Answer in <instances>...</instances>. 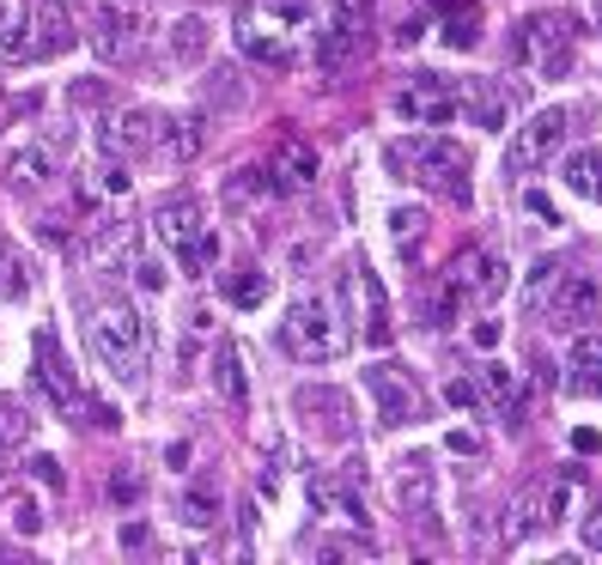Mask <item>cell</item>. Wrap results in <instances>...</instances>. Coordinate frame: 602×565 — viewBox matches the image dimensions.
<instances>
[{"instance_id": "cell-1", "label": "cell", "mask_w": 602, "mask_h": 565, "mask_svg": "<svg viewBox=\"0 0 602 565\" xmlns=\"http://www.w3.org/2000/svg\"><path fill=\"white\" fill-rule=\"evenodd\" d=\"M86 341H92V359L123 383L146 377V347H153V329L135 305H98L86 322Z\"/></svg>"}, {"instance_id": "cell-2", "label": "cell", "mask_w": 602, "mask_h": 565, "mask_svg": "<svg viewBox=\"0 0 602 565\" xmlns=\"http://www.w3.org/2000/svg\"><path fill=\"white\" fill-rule=\"evenodd\" d=\"M79 43L74 31V13L62 0H31V13L18 25H0V67H37V62H55Z\"/></svg>"}, {"instance_id": "cell-3", "label": "cell", "mask_w": 602, "mask_h": 565, "mask_svg": "<svg viewBox=\"0 0 602 565\" xmlns=\"http://www.w3.org/2000/svg\"><path fill=\"white\" fill-rule=\"evenodd\" d=\"M280 347L293 359H305V365H329V359H341L354 347V329L341 322L335 298H298L286 310V322H280Z\"/></svg>"}, {"instance_id": "cell-4", "label": "cell", "mask_w": 602, "mask_h": 565, "mask_svg": "<svg viewBox=\"0 0 602 565\" xmlns=\"http://www.w3.org/2000/svg\"><path fill=\"white\" fill-rule=\"evenodd\" d=\"M389 165H401L414 183L438 189V195H450V201H469V153L450 134H433V128H426V134L396 140V146H389Z\"/></svg>"}, {"instance_id": "cell-5", "label": "cell", "mask_w": 602, "mask_h": 565, "mask_svg": "<svg viewBox=\"0 0 602 565\" xmlns=\"http://www.w3.org/2000/svg\"><path fill=\"white\" fill-rule=\"evenodd\" d=\"M74 146H79V128L74 123H55V128H37L25 146H18L13 158H7V189H43V183H55L67 170V158H74Z\"/></svg>"}, {"instance_id": "cell-6", "label": "cell", "mask_w": 602, "mask_h": 565, "mask_svg": "<svg viewBox=\"0 0 602 565\" xmlns=\"http://www.w3.org/2000/svg\"><path fill=\"white\" fill-rule=\"evenodd\" d=\"M572 43H578V25H572L566 13H529V18H517L511 55H517V62H536L548 79H560L572 67Z\"/></svg>"}, {"instance_id": "cell-7", "label": "cell", "mask_w": 602, "mask_h": 565, "mask_svg": "<svg viewBox=\"0 0 602 565\" xmlns=\"http://www.w3.org/2000/svg\"><path fill=\"white\" fill-rule=\"evenodd\" d=\"M371 18H377V7H371V0H335L329 25L317 31V67H323V74H341V67L366 49Z\"/></svg>"}, {"instance_id": "cell-8", "label": "cell", "mask_w": 602, "mask_h": 565, "mask_svg": "<svg viewBox=\"0 0 602 565\" xmlns=\"http://www.w3.org/2000/svg\"><path fill=\"white\" fill-rule=\"evenodd\" d=\"M146 31H153V18H146L140 0H98V37L92 43L104 49L110 62H135Z\"/></svg>"}, {"instance_id": "cell-9", "label": "cell", "mask_w": 602, "mask_h": 565, "mask_svg": "<svg viewBox=\"0 0 602 565\" xmlns=\"http://www.w3.org/2000/svg\"><path fill=\"white\" fill-rule=\"evenodd\" d=\"M396 110L408 116V123H420V128H445L450 116L463 110V86H450L445 74H414L408 86H401Z\"/></svg>"}, {"instance_id": "cell-10", "label": "cell", "mask_w": 602, "mask_h": 565, "mask_svg": "<svg viewBox=\"0 0 602 565\" xmlns=\"http://www.w3.org/2000/svg\"><path fill=\"white\" fill-rule=\"evenodd\" d=\"M566 146V110H536L517 134H511V146H505V165L524 177V170H541L548 158Z\"/></svg>"}, {"instance_id": "cell-11", "label": "cell", "mask_w": 602, "mask_h": 565, "mask_svg": "<svg viewBox=\"0 0 602 565\" xmlns=\"http://www.w3.org/2000/svg\"><path fill=\"white\" fill-rule=\"evenodd\" d=\"M207 231H214V226H207V207H201V195H170V201H158V207H153V237H158V244H165L177 261H183L189 249L207 237Z\"/></svg>"}, {"instance_id": "cell-12", "label": "cell", "mask_w": 602, "mask_h": 565, "mask_svg": "<svg viewBox=\"0 0 602 565\" xmlns=\"http://www.w3.org/2000/svg\"><path fill=\"white\" fill-rule=\"evenodd\" d=\"M445 280L463 292L469 305H494L499 292H505L511 268H505V256H499V249H463V256H450Z\"/></svg>"}, {"instance_id": "cell-13", "label": "cell", "mask_w": 602, "mask_h": 565, "mask_svg": "<svg viewBox=\"0 0 602 565\" xmlns=\"http://www.w3.org/2000/svg\"><path fill=\"white\" fill-rule=\"evenodd\" d=\"M366 389H371V401H377V426H408L420 413V383H414V371H401V365H371L366 371Z\"/></svg>"}, {"instance_id": "cell-14", "label": "cell", "mask_w": 602, "mask_h": 565, "mask_svg": "<svg viewBox=\"0 0 602 565\" xmlns=\"http://www.w3.org/2000/svg\"><path fill=\"white\" fill-rule=\"evenodd\" d=\"M104 153L110 158H153L158 153V110H116V116H104Z\"/></svg>"}, {"instance_id": "cell-15", "label": "cell", "mask_w": 602, "mask_h": 565, "mask_svg": "<svg viewBox=\"0 0 602 565\" xmlns=\"http://www.w3.org/2000/svg\"><path fill=\"white\" fill-rule=\"evenodd\" d=\"M602 317V286L590 274H560L554 280V292H548V322L554 329H585V322H597Z\"/></svg>"}, {"instance_id": "cell-16", "label": "cell", "mask_w": 602, "mask_h": 565, "mask_svg": "<svg viewBox=\"0 0 602 565\" xmlns=\"http://www.w3.org/2000/svg\"><path fill=\"white\" fill-rule=\"evenodd\" d=\"M341 286H347L359 305H366V317H359V335H366V347H389V341H396V322H389V298H384V286H377V274H371L366 261H354Z\"/></svg>"}, {"instance_id": "cell-17", "label": "cell", "mask_w": 602, "mask_h": 565, "mask_svg": "<svg viewBox=\"0 0 602 565\" xmlns=\"http://www.w3.org/2000/svg\"><path fill=\"white\" fill-rule=\"evenodd\" d=\"M37 383L49 389V401L55 408H79V377H74V365L62 359V341H55V329H37Z\"/></svg>"}, {"instance_id": "cell-18", "label": "cell", "mask_w": 602, "mask_h": 565, "mask_svg": "<svg viewBox=\"0 0 602 565\" xmlns=\"http://www.w3.org/2000/svg\"><path fill=\"white\" fill-rule=\"evenodd\" d=\"M293 408L305 413V420H317L323 438H347V432H354V401L341 396V389H329V383H305L293 396Z\"/></svg>"}, {"instance_id": "cell-19", "label": "cell", "mask_w": 602, "mask_h": 565, "mask_svg": "<svg viewBox=\"0 0 602 565\" xmlns=\"http://www.w3.org/2000/svg\"><path fill=\"white\" fill-rule=\"evenodd\" d=\"M566 396L602 401V335L597 329H578L566 347Z\"/></svg>"}, {"instance_id": "cell-20", "label": "cell", "mask_w": 602, "mask_h": 565, "mask_svg": "<svg viewBox=\"0 0 602 565\" xmlns=\"http://www.w3.org/2000/svg\"><path fill=\"white\" fill-rule=\"evenodd\" d=\"M268 170H274L280 195H305V189L317 183V146H310L305 134H286L274 146V158H268Z\"/></svg>"}, {"instance_id": "cell-21", "label": "cell", "mask_w": 602, "mask_h": 565, "mask_svg": "<svg viewBox=\"0 0 602 565\" xmlns=\"http://www.w3.org/2000/svg\"><path fill=\"white\" fill-rule=\"evenodd\" d=\"M214 389L226 396L232 413H249V359L238 341H219L214 347Z\"/></svg>"}, {"instance_id": "cell-22", "label": "cell", "mask_w": 602, "mask_h": 565, "mask_svg": "<svg viewBox=\"0 0 602 565\" xmlns=\"http://www.w3.org/2000/svg\"><path fill=\"white\" fill-rule=\"evenodd\" d=\"M201 146H207V123L201 116H158V153L165 165H189V158H201Z\"/></svg>"}, {"instance_id": "cell-23", "label": "cell", "mask_w": 602, "mask_h": 565, "mask_svg": "<svg viewBox=\"0 0 602 565\" xmlns=\"http://www.w3.org/2000/svg\"><path fill=\"white\" fill-rule=\"evenodd\" d=\"M238 49H244L256 67H268V74H293L298 67V55H293V43L280 31H262V25H249V18H238Z\"/></svg>"}, {"instance_id": "cell-24", "label": "cell", "mask_w": 602, "mask_h": 565, "mask_svg": "<svg viewBox=\"0 0 602 565\" xmlns=\"http://www.w3.org/2000/svg\"><path fill=\"white\" fill-rule=\"evenodd\" d=\"M433 462L426 457H408L401 462V474H396V504L408 511V517H420V523H433Z\"/></svg>"}, {"instance_id": "cell-25", "label": "cell", "mask_w": 602, "mask_h": 565, "mask_svg": "<svg viewBox=\"0 0 602 565\" xmlns=\"http://www.w3.org/2000/svg\"><path fill=\"white\" fill-rule=\"evenodd\" d=\"M86 268H128V256H135V226H123V219H110V226H98L92 237H86Z\"/></svg>"}, {"instance_id": "cell-26", "label": "cell", "mask_w": 602, "mask_h": 565, "mask_svg": "<svg viewBox=\"0 0 602 565\" xmlns=\"http://www.w3.org/2000/svg\"><path fill=\"white\" fill-rule=\"evenodd\" d=\"M463 110L475 116L481 128H505L511 123V92L499 79H469L463 86Z\"/></svg>"}, {"instance_id": "cell-27", "label": "cell", "mask_w": 602, "mask_h": 565, "mask_svg": "<svg viewBox=\"0 0 602 565\" xmlns=\"http://www.w3.org/2000/svg\"><path fill=\"white\" fill-rule=\"evenodd\" d=\"M475 383H481V396H487V401H494V408L511 420V426H517V413H524V389H517V377H511V365H499V359H487Z\"/></svg>"}, {"instance_id": "cell-28", "label": "cell", "mask_w": 602, "mask_h": 565, "mask_svg": "<svg viewBox=\"0 0 602 565\" xmlns=\"http://www.w3.org/2000/svg\"><path fill=\"white\" fill-rule=\"evenodd\" d=\"M560 177H566L572 195H585V201H597V207H602V146H578V153H566Z\"/></svg>"}, {"instance_id": "cell-29", "label": "cell", "mask_w": 602, "mask_h": 565, "mask_svg": "<svg viewBox=\"0 0 602 565\" xmlns=\"http://www.w3.org/2000/svg\"><path fill=\"white\" fill-rule=\"evenodd\" d=\"M207 43H214V25L207 18H177L170 25V62H183V67H195V62H207Z\"/></svg>"}, {"instance_id": "cell-30", "label": "cell", "mask_w": 602, "mask_h": 565, "mask_svg": "<svg viewBox=\"0 0 602 565\" xmlns=\"http://www.w3.org/2000/svg\"><path fill=\"white\" fill-rule=\"evenodd\" d=\"M31 438H37L31 408H25V401H13V396H0V457H18Z\"/></svg>"}, {"instance_id": "cell-31", "label": "cell", "mask_w": 602, "mask_h": 565, "mask_svg": "<svg viewBox=\"0 0 602 565\" xmlns=\"http://www.w3.org/2000/svg\"><path fill=\"white\" fill-rule=\"evenodd\" d=\"M445 7V43L450 49H475L481 43V7L475 0H438Z\"/></svg>"}, {"instance_id": "cell-32", "label": "cell", "mask_w": 602, "mask_h": 565, "mask_svg": "<svg viewBox=\"0 0 602 565\" xmlns=\"http://www.w3.org/2000/svg\"><path fill=\"white\" fill-rule=\"evenodd\" d=\"M177 517H183L189 529H214L219 523V487L214 480H195V487L183 492V504H177Z\"/></svg>"}, {"instance_id": "cell-33", "label": "cell", "mask_w": 602, "mask_h": 565, "mask_svg": "<svg viewBox=\"0 0 602 565\" xmlns=\"http://www.w3.org/2000/svg\"><path fill=\"white\" fill-rule=\"evenodd\" d=\"M226 298H232L238 310H256L268 298V274L262 268H238V274H226Z\"/></svg>"}, {"instance_id": "cell-34", "label": "cell", "mask_w": 602, "mask_h": 565, "mask_svg": "<svg viewBox=\"0 0 602 565\" xmlns=\"http://www.w3.org/2000/svg\"><path fill=\"white\" fill-rule=\"evenodd\" d=\"M426 226H433V219H426V207H396V214H389V231H396L401 256H414V249H420Z\"/></svg>"}, {"instance_id": "cell-35", "label": "cell", "mask_w": 602, "mask_h": 565, "mask_svg": "<svg viewBox=\"0 0 602 565\" xmlns=\"http://www.w3.org/2000/svg\"><path fill=\"white\" fill-rule=\"evenodd\" d=\"M25 298V268H18V249L0 237V305H18Z\"/></svg>"}, {"instance_id": "cell-36", "label": "cell", "mask_w": 602, "mask_h": 565, "mask_svg": "<svg viewBox=\"0 0 602 565\" xmlns=\"http://www.w3.org/2000/svg\"><path fill=\"white\" fill-rule=\"evenodd\" d=\"M445 401L457 413H475V408H487V396H481V383H469V377H450L445 383Z\"/></svg>"}, {"instance_id": "cell-37", "label": "cell", "mask_w": 602, "mask_h": 565, "mask_svg": "<svg viewBox=\"0 0 602 565\" xmlns=\"http://www.w3.org/2000/svg\"><path fill=\"white\" fill-rule=\"evenodd\" d=\"M554 280H560V261H554V256H541L536 268H529V305H548Z\"/></svg>"}, {"instance_id": "cell-38", "label": "cell", "mask_w": 602, "mask_h": 565, "mask_svg": "<svg viewBox=\"0 0 602 565\" xmlns=\"http://www.w3.org/2000/svg\"><path fill=\"white\" fill-rule=\"evenodd\" d=\"M128 183H135V177H128V165L104 153V165H98V195H128Z\"/></svg>"}, {"instance_id": "cell-39", "label": "cell", "mask_w": 602, "mask_h": 565, "mask_svg": "<svg viewBox=\"0 0 602 565\" xmlns=\"http://www.w3.org/2000/svg\"><path fill=\"white\" fill-rule=\"evenodd\" d=\"M207 104H219V110H238V104H244V92H238V74H226V67H219V74L207 79Z\"/></svg>"}, {"instance_id": "cell-40", "label": "cell", "mask_w": 602, "mask_h": 565, "mask_svg": "<svg viewBox=\"0 0 602 565\" xmlns=\"http://www.w3.org/2000/svg\"><path fill=\"white\" fill-rule=\"evenodd\" d=\"M110 504H123V511H128V504H140V499H146V480H140V474H110Z\"/></svg>"}, {"instance_id": "cell-41", "label": "cell", "mask_w": 602, "mask_h": 565, "mask_svg": "<svg viewBox=\"0 0 602 565\" xmlns=\"http://www.w3.org/2000/svg\"><path fill=\"white\" fill-rule=\"evenodd\" d=\"M7 523H13L18 535H37V529H43V511H37V504L25 499V492H18V499L7 504Z\"/></svg>"}, {"instance_id": "cell-42", "label": "cell", "mask_w": 602, "mask_h": 565, "mask_svg": "<svg viewBox=\"0 0 602 565\" xmlns=\"http://www.w3.org/2000/svg\"><path fill=\"white\" fill-rule=\"evenodd\" d=\"M214 261H219V231H207V237H201V244L183 256V274H207Z\"/></svg>"}, {"instance_id": "cell-43", "label": "cell", "mask_w": 602, "mask_h": 565, "mask_svg": "<svg viewBox=\"0 0 602 565\" xmlns=\"http://www.w3.org/2000/svg\"><path fill=\"white\" fill-rule=\"evenodd\" d=\"M31 474L43 480V487H67V474H62V462H55V457H31Z\"/></svg>"}, {"instance_id": "cell-44", "label": "cell", "mask_w": 602, "mask_h": 565, "mask_svg": "<svg viewBox=\"0 0 602 565\" xmlns=\"http://www.w3.org/2000/svg\"><path fill=\"white\" fill-rule=\"evenodd\" d=\"M135 280H140V292H158L165 286V261H135Z\"/></svg>"}, {"instance_id": "cell-45", "label": "cell", "mask_w": 602, "mask_h": 565, "mask_svg": "<svg viewBox=\"0 0 602 565\" xmlns=\"http://www.w3.org/2000/svg\"><path fill=\"white\" fill-rule=\"evenodd\" d=\"M524 207H529V214H536V219H548V226H560L554 201H548V195H536V189H529V195H524Z\"/></svg>"}, {"instance_id": "cell-46", "label": "cell", "mask_w": 602, "mask_h": 565, "mask_svg": "<svg viewBox=\"0 0 602 565\" xmlns=\"http://www.w3.org/2000/svg\"><path fill=\"white\" fill-rule=\"evenodd\" d=\"M585 548H590V553H602V504L590 511V523H585Z\"/></svg>"}, {"instance_id": "cell-47", "label": "cell", "mask_w": 602, "mask_h": 565, "mask_svg": "<svg viewBox=\"0 0 602 565\" xmlns=\"http://www.w3.org/2000/svg\"><path fill=\"white\" fill-rule=\"evenodd\" d=\"M450 450H457V457H475V450H481V438H475V432H450Z\"/></svg>"}, {"instance_id": "cell-48", "label": "cell", "mask_w": 602, "mask_h": 565, "mask_svg": "<svg viewBox=\"0 0 602 565\" xmlns=\"http://www.w3.org/2000/svg\"><path fill=\"white\" fill-rule=\"evenodd\" d=\"M420 31H426V18H408V25L396 31V49H414V43H420Z\"/></svg>"}, {"instance_id": "cell-49", "label": "cell", "mask_w": 602, "mask_h": 565, "mask_svg": "<svg viewBox=\"0 0 602 565\" xmlns=\"http://www.w3.org/2000/svg\"><path fill=\"white\" fill-rule=\"evenodd\" d=\"M146 541H153V529H146V523H128V529H123V548H146Z\"/></svg>"}, {"instance_id": "cell-50", "label": "cell", "mask_w": 602, "mask_h": 565, "mask_svg": "<svg viewBox=\"0 0 602 565\" xmlns=\"http://www.w3.org/2000/svg\"><path fill=\"white\" fill-rule=\"evenodd\" d=\"M475 347H481V352L499 347V322H475Z\"/></svg>"}, {"instance_id": "cell-51", "label": "cell", "mask_w": 602, "mask_h": 565, "mask_svg": "<svg viewBox=\"0 0 602 565\" xmlns=\"http://www.w3.org/2000/svg\"><path fill=\"white\" fill-rule=\"evenodd\" d=\"M572 450H578V457H590V450H602V438H597V432H572Z\"/></svg>"}, {"instance_id": "cell-52", "label": "cell", "mask_w": 602, "mask_h": 565, "mask_svg": "<svg viewBox=\"0 0 602 565\" xmlns=\"http://www.w3.org/2000/svg\"><path fill=\"white\" fill-rule=\"evenodd\" d=\"M0 25H7V0H0Z\"/></svg>"}, {"instance_id": "cell-53", "label": "cell", "mask_w": 602, "mask_h": 565, "mask_svg": "<svg viewBox=\"0 0 602 565\" xmlns=\"http://www.w3.org/2000/svg\"><path fill=\"white\" fill-rule=\"evenodd\" d=\"M597 13H602V0H597Z\"/></svg>"}]
</instances>
